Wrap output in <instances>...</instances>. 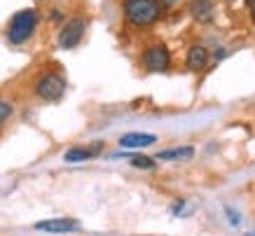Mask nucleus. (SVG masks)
I'll list each match as a JSON object with an SVG mask.
<instances>
[{
	"instance_id": "14",
	"label": "nucleus",
	"mask_w": 255,
	"mask_h": 236,
	"mask_svg": "<svg viewBox=\"0 0 255 236\" xmlns=\"http://www.w3.org/2000/svg\"><path fill=\"white\" fill-rule=\"evenodd\" d=\"M225 213H227V218H230V222H232V225H239V213H234L232 208H230V206H225Z\"/></svg>"
},
{
	"instance_id": "11",
	"label": "nucleus",
	"mask_w": 255,
	"mask_h": 236,
	"mask_svg": "<svg viewBox=\"0 0 255 236\" xmlns=\"http://www.w3.org/2000/svg\"><path fill=\"white\" fill-rule=\"evenodd\" d=\"M194 154V147L192 145H183V147H173V150H162L157 154V159H164V161H185V159H192Z\"/></svg>"
},
{
	"instance_id": "3",
	"label": "nucleus",
	"mask_w": 255,
	"mask_h": 236,
	"mask_svg": "<svg viewBox=\"0 0 255 236\" xmlns=\"http://www.w3.org/2000/svg\"><path fill=\"white\" fill-rule=\"evenodd\" d=\"M33 92H35V96H38L40 101H45V103H56V101H61V96L66 94V80H63V75H59V73H45V75L35 82Z\"/></svg>"
},
{
	"instance_id": "1",
	"label": "nucleus",
	"mask_w": 255,
	"mask_h": 236,
	"mask_svg": "<svg viewBox=\"0 0 255 236\" xmlns=\"http://www.w3.org/2000/svg\"><path fill=\"white\" fill-rule=\"evenodd\" d=\"M162 12L164 7L159 0H124V19L136 28L157 23L162 19Z\"/></svg>"
},
{
	"instance_id": "5",
	"label": "nucleus",
	"mask_w": 255,
	"mask_h": 236,
	"mask_svg": "<svg viewBox=\"0 0 255 236\" xmlns=\"http://www.w3.org/2000/svg\"><path fill=\"white\" fill-rule=\"evenodd\" d=\"M85 31H87V21L85 19H70V21L63 23V28L59 31V47L61 49H75V47L82 42L85 38Z\"/></svg>"
},
{
	"instance_id": "4",
	"label": "nucleus",
	"mask_w": 255,
	"mask_h": 236,
	"mask_svg": "<svg viewBox=\"0 0 255 236\" xmlns=\"http://www.w3.org/2000/svg\"><path fill=\"white\" fill-rule=\"evenodd\" d=\"M143 61V68L147 73H166L171 68V52L166 49V45L157 42V45H150L140 56Z\"/></svg>"
},
{
	"instance_id": "13",
	"label": "nucleus",
	"mask_w": 255,
	"mask_h": 236,
	"mask_svg": "<svg viewBox=\"0 0 255 236\" xmlns=\"http://www.w3.org/2000/svg\"><path fill=\"white\" fill-rule=\"evenodd\" d=\"M131 166L133 168H152V166H155V159H152V157L136 154V157H131Z\"/></svg>"
},
{
	"instance_id": "12",
	"label": "nucleus",
	"mask_w": 255,
	"mask_h": 236,
	"mask_svg": "<svg viewBox=\"0 0 255 236\" xmlns=\"http://www.w3.org/2000/svg\"><path fill=\"white\" fill-rule=\"evenodd\" d=\"M12 115H14V106H12L9 101H2V99H0V126L7 122Z\"/></svg>"
},
{
	"instance_id": "6",
	"label": "nucleus",
	"mask_w": 255,
	"mask_h": 236,
	"mask_svg": "<svg viewBox=\"0 0 255 236\" xmlns=\"http://www.w3.org/2000/svg\"><path fill=\"white\" fill-rule=\"evenodd\" d=\"M35 229L47 234H73V232H80V222L73 218H52V220L35 222Z\"/></svg>"
},
{
	"instance_id": "18",
	"label": "nucleus",
	"mask_w": 255,
	"mask_h": 236,
	"mask_svg": "<svg viewBox=\"0 0 255 236\" xmlns=\"http://www.w3.org/2000/svg\"><path fill=\"white\" fill-rule=\"evenodd\" d=\"M248 236H255V234H248Z\"/></svg>"
},
{
	"instance_id": "10",
	"label": "nucleus",
	"mask_w": 255,
	"mask_h": 236,
	"mask_svg": "<svg viewBox=\"0 0 255 236\" xmlns=\"http://www.w3.org/2000/svg\"><path fill=\"white\" fill-rule=\"evenodd\" d=\"M101 145L103 143H94V147H73V150H68V152L63 154V159L68 161V164L87 161V159H92V157H96V154L101 152Z\"/></svg>"
},
{
	"instance_id": "8",
	"label": "nucleus",
	"mask_w": 255,
	"mask_h": 236,
	"mask_svg": "<svg viewBox=\"0 0 255 236\" xmlns=\"http://www.w3.org/2000/svg\"><path fill=\"white\" fill-rule=\"evenodd\" d=\"M209 66V49L204 45H192L187 49V56H185V68L190 73H199Z\"/></svg>"
},
{
	"instance_id": "16",
	"label": "nucleus",
	"mask_w": 255,
	"mask_h": 236,
	"mask_svg": "<svg viewBox=\"0 0 255 236\" xmlns=\"http://www.w3.org/2000/svg\"><path fill=\"white\" fill-rule=\"evenodd\" d=\"M248 9H251V16L255 19V0H248Z\"/></svg>"
},
{
	"instance_id": "17",
	"label": "nucleus",
	"mask_w": 255,
	"mask_h": 236,
	"mask_svg": "<svg viewBox=\"0 0 255 236\" xmlns=\"http://www.w3.org/2000/svg\"><path fill=\"white\" fill-rule=\"evenodd\" d=\"M52 19H54V21H59V19H61V12H59V9H54V12H52Z\"/></svg>"
},
{
	"instance_id": "7",
	"label": "nucleus",
	"mask_w": 255,
	"mask_h": 236,
	"mask_svg": "<svg viewBox=\"0 0 255 236\" xmlns=\"http://www.w3.org/2000/svg\"><path fill=\"white\" fill-rule=\"evenodd\" d=\"M187 7L194 21L211 23L216 19V2L213 0H187Z\"/></svg>"
},
{
	"instance_id": "19",
	"label": "nucleus",
	"mask_w": 255,
	"mask_h": 236,
	"mask_svg": "<svg viewBox=\"0 0 255 236\" xmlns=\"http://www.w3.org/2000/svg\"><path fill=\"white\" fill-rule=\"evenodd\" d=\"M230 2H234V0H230Z\"/></svg>"
},
{
	"instance_id": "9",
	"label": "nucleus",
	"mask_w": 255,
	"mask_h": 236,
	"mask_svg": "<svg viewBox=\"0 0 255 236\" xmlns=\"http://www.w3.org/2000/svg\"><path fill=\"white\" fill-rule=\"evenodd\" d=\"M157 140V136L152 133H138V131H131V133H124L120 138V145H122L124 150H136V147H147V145H152Z\"/></svg>"
},
{
	"instance_id": "15",
	"label": "nucleus",
	"mask_w": 255,
	"mask_h": 236,
	"mask_svg": "<svg viewBox=\"0 0 255 236\" xmlns=\"http://www.w3.org/2000/svg\"><path fill=\"white\" fill-rule=\"evenodd\" d=\"M178 2H180V0H159V5H162V7H176Z\"/></svg>"
},
{
	"instance_id": "2",
	"label": "nucleus",
	"mask_w": 255,
	"mask_h": 236,
	"mask_svg": "<svg viewBox=\"0 0 255 236\" xmlns=\"http://www.w3.org/2000/svg\"><path fill=\"white\" fill-rule=\"evenodd\" d=\"M38 28V12L35 9H21V12H16L7 23V42L9 45H23V42H28L33 38V33Z\"/></svg>"
}]
</instances>
